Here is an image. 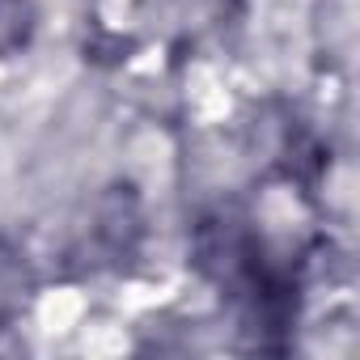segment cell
Listing matches in <instances>:
<instances>
[{
	"mask_svg": "<svg viewBox=\"0 0 360 360\" xmlns=\"http://www.w3.org/2000/svg\"><path fill=\"white\" fill-rule=\"evenodd\" d=\"M30 30H34V9H30V0H0V56L26 47Z\"/></svg>",
	"mask_w": 360,
	"mask_h": 360,
	"instance_id": "1",
	"label": "cell"
}]
</instances>
